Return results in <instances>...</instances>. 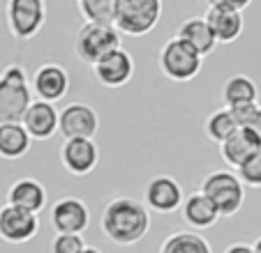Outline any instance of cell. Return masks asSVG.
<instances>
[{"mask_svg":"<svg viewBox=\"0 0 261 253\" xmlns=\"http://www.w3.org/2000/svg\"><path fill=\"white\" fill-rule=\"evenodd\" d=\"M46 198L49 196H46L44 184L35 177H19L16 182H12L10 191H7V203L35 212V214H40L46 207Z\"/></svg>","mask_w":261,"mask_h":253,"instance_id":"obj_19","label":"cell"},{"mask_svg":"<svg viewBox=\"0 0 261 253\" xmlns=\"http://www.w3.org/2000/svg\"><path fill=\"white\" fill-rule=\"evenodd\" d=\"M79 12L86 21L116 25V0H79Z\"/></svg>","mask_w":261,"mask_h":253,"instance_id":"obj_25","label":"cell"},{"mask_svg":"<svg viewBox=\"0 0 261 253\" xmlns=\"http://www.w3.org/2000/svg\"><path fill=\"white\" fill-rule=\"evenodd\" d=\"M182 186L171 175H155L148 180L146 191H143V203L150 212L158 214H173L176 209L182 207Z\"/></svg>","mask_w":261,"mask_h":253,"instance_id":"obj_11","label":"cell"},{"mask_svg":"<svg viewBox=\"0 0 261 253\" xmlns=\"http://www.w3.org/2000/svg\"><path fill=\"white\" fill-rule=\"evenodd\" d=\"M120 35L123 33L111 23L86 21V23L76 30V35H74L72 49L81 62L93 67V65L97 62V60H102L107 53H111L114 49H120V46H123Z\"/></svg>","mask_w":261,"mask_h":253,"instance_id":"obj_4","label":"cell"},{"mask_svg":"<svg viewBox=\"0 0 261 253\" xmlns=\"http://www.w3.org/2000/svg\"><path fill=\"white\" fill-rule=\"evenodd\" d=\"M30 85H33V94L37 99L58 104L69 92V74L63 65L44 62L35 69V74L30 76Z\"/></svg>","mask_w":261,"mask_h":253,"instance_id":"obj_12","label":"cell"},{"mask_svg":"<svg viewBox=\"0 0 261 253\" xmlns=\"http://www.w3.org/2000/svg\"><path fill=\"white\" fill-rule=\"evenodd\" d=\"M227 108L233 113L238 126H252L256 120V115H259L261 106L256 102H250V104H238V106H227Z\"/></svg>","mask_w":261,"mask_h":253,"instance_id":"obj_28","label":"cell"},{"mask_svg":"<svg viewBox=\"0 0 261 253\" xmlns=\"http://www.w3.org/2000/svg\"><path fill=\"white\" fill-rule=\"evenodd\" d=\"M93 74L104 88H123L134 78V58L120 46L93 65Z\"/></svg>","mask_w":261,"mask_h":253,"instance_id":"obj_13","label":"cell"},{"mask_svg":"<svg viewBox=\"0 0 261 253\" xmlns=\"http://www.w3.org/2000/svg\"><path fill=\"white\" fill-rule=\"evenodd\" d=\"M236 129H238V122H236L233 113L229 111L227 106H222V108H217V111H213L211 115L206 117V124H203L206 136L211 138L213 143H217V145H220L222 141H227V138L231 136Z\"/></svg>","mask_w":261,"mask_h":253,"instance_id":"obj_24","label":"cell"},{"mask_svg":"<svg viewBox=\"0 0 261 253\" xmlns=\"http://www.w3.org/2000/svg\"><path fill=\"white\" fill-rule=\"evenodd\" d=\"M201 191L213 200L222 219L236 216L245 203V184L233 171H213L203 177Z\"/></svg>","mask_w":261,"mask_h":253,"instance_id":"obj_5","label":"cell"},{"mask_svg":"<svg viewBox=\"0 0 261 253\" xmlns=\"http://www.w3.org/2000/svg\"><path fill=\"white\" fill-rule=\"evenodd\" d=\"M90 224V209L81 198L65 196L51 207V228L54 233H84Z\"/></svg>","mask_w":261,"mask_h":253,"instance_id":"obj_14","label":"cell"},{"mask_svg":"<svg viewBox=\"0 0 261 253\" xmlns=\"http://www.w3.org/2000/svg\"><path fill=\"white\" fill-rule=\"evenodd\" d=\"M33 136L21 122H3L0 124V159L16 161L28 154Z\"/></svg>","mask_w":261,"mask_h":253,"instance_id":"obj_20","label":"cell"},{"mask_svg":"<svg viewBox=\"0 0 261 253\" xmlns=\"http://www.w3.org/2000/svg\"><path fill=\"white\" fill-rule=\"evenodd\" d=\"M158 67L164 78L173 83H190L199 76L203 67V55L185 39L176 37L167 39L158 53Z\"/></svg>","mask_w":261,"mask_h":253,"instance_id":"obj_3","label":"cell"},{"mask_svg":"<svg viewBox=\"0 0 261 253\" xmlns=\"http://www.w3.org/2000/svg\"><path fill=\"white\" fill-rule=\"evenodd\" d=\"M252 248H254V253H261V237H256V239H254Z\"/></svg>","mask_w":261,"mask_h":253,"instance_id":"obj_32","label":"cell"},{"mask_svg":"<svg viewBox=\"0 0 261 253\" xmlns=\"http://www.w3.org/2000/svg\"><path fill=\"white\" fill-rule=\"evenodd\" d=\"M86 248V239L79 233H56L51 239V253H81Z\"/></svg>","mask_w":261,"mask_h":253,"instance_id":"obj_27","label":"cell"},{"mask_svg":"<svg viewBox=\"0 0 261 253\" xmlns=\"http://www.w3.org/2000/svg\"><path fill=\"white\" fill-rule=\"evenodd\" d=\"M162 19V0H116V28L129 37L153 33Z\"/></svg>","mask_w":261,"mask_h":253,"instance_id":"obj_6","label":"cell"},{"mask_svg":"<svg viewBox=\"0 0 261 253\" xmlns=\"http://www.w3.org/2000/svg\"><path fill=\"white\" fill-rule=\"evenodd\" d=\"M99 132V115L84 102H72L60 111L58 134L63 138H95Z\"/></svg>","mask_w":261,"mask_h":253,"instance_id":"obj_10","label":"cell"},{"mask_svg":"<svg viewBox=\"0 0 261 253\" xmlns=\"http://www.w3.org/2000/svg\"><path fill=\"white\" fill-rule=\"evenodd\" d=\"M261 150V143L256 138V134L252 132L250 126H238L236 132L220 143V156L222 161L231 168H241L252 154Z\"/></svg>","mask_w":261,"mask_h":253,"instance_id":"obj_16","label":"cell"},{"mask_svg":"<svg viewBox=\"0 0 261 253\" xmlns=\"http://www.w3.org/2000/svg\"><path fill=\"white\" fill-rule=\"evenodd\" d=\"M158 253H213V248L211 242L197 230H178L160 244Z\"/></svg>","mask_w":261,"mask_h":253,"instance_id":"obj_23","label":"cell"},{"mask_svg":"<svg viewBox=\"0 0 261 253\" xmlns=\"http://www.w3.org/2000/svg\"><path fill=\"white\" fill-rule=\"evenodd\" d=\"M40 233V216L7 203L0 207V239L7 244H25Z\"/></svg>","mask_w":261,"mask_h":253,"instance_id":"obj_8","label":"cell"},{"mask_svg":"<svg viewBox=\"0 0 261 253\" xmlns=\"http://www.w3.org/2000/svg\"><path fill=\"white\" fill-rule=\"evenodd\" d=\"M7 30L19 42H30L46 23V0H7Z\"/></svg>","mask_w":261,"mask_h":253,"instance_id":"obj_7","label":"cell"},{"mask_svg":"<svg viewBox=\"0 0 261 253\" xmlns=\"http://www.w3.org/2000/svg\"><path fill=\"white\" fill-rule=\"evenodd\" d=\"M236 173L245 186H250V189H261V150L256 152V154H252L241 168H236Z\"/></svg>","mask_w":261,"mask_h":253,"instance_id":"obj_26","label":"cell"},{"mask_svg":"<svg viewBox=\"0 0 261 253\" xmlns=\"http://www.w3.org/2000/svg\"><path fill=\"white\" fill-rule=\"evenodd\" d=\"M252 132L256 134V138H259V143H261V108H259V115H256V120H254V124L250 126Z\"/></svg>","mask_w":261,"mask_h":253,"instance_id":"obj_31","label":"cell"},{"mask_svg":"<svg viewBox=\"0 0 261 253\" xmlns=\"http://www.w3.org/2000/svg\"><path fill=\"white\" fill-rule=\"evenodd\" d=\"M58 120H60V111L56 108V104L44 102V99H33L28 111L23 113L21 124L28 129L33 141H49L58 132Z\"/></svg>","mask_w":261,"mask_h":253,"instance_id":"obj_15","label":"cell"},{"mask_svg":"<svg viewBox=\"0 0 261 253\" xmlns=\"http://www.w3.org/2000/svg\"><path fill=\"white\" fill-rule=\"evenodd\" d=\"M102 233L118 246H132L141 242L150 230V212L148 205L129 196L111 198L99 216Z\"/></svg>","mask_w":261,"mask_h":253,"instance_id":"obj_1","label":"cell"},{"mask_svg":"<svg viewBox=\"0 0 261 253\" xmlns=\"http://www.w3.org/2000/svg\"><path fill=\"white\" fill-rule=\"evenodd\" d=\"M224 253H254V248H252V244L236 242V244H231V246L224 248Z\"/></svg>","mask_w":261,"mask_h":253,"instance_id":"obj_30","label":"cell"},{"mask_svg":"<svg viewBox=\"0 0 261 253\" xmlns=\"http://www.w3.org/2000/svg\"><path fill=\"white\" fill-rule=\"evenodd\" d=\"M176 35L180 39H185L190 46H194L203 58L211 55L217 46L215 33H213L211 23L206 21V16H190V19H185L180 23V28H178Z\"/></svg>","mask_w":261,"mask_h":253,"instance_id":"obj_21","label":"cell"},{"mask_svg":"<svg viewBox=\"0 0 261 253\" xmlns=\"http://www.w3.org/2000/svg\"><path fill=\"white\" fill-rule=\"evenodd\" d=\"M33 97V85L25 67L21 62H10L0 72V124L23 120Z\"/></svg>","mask_w":261,"mask_h":253,"instance_id":"obj_2","label":"cell"},{"mask_svg":"<svg viewBox=\"0 0 261 253\" xmlns=\"http://www.w3.org/2000/svg\"><path fill=\"white\" fill-rule=\"evenodd\" d=\"M60 164L74 177L93 173L99 164V147L95 138H65L60 145Z\"/></svg>","mask_w":261,"mask_h":253,"instance_id":"obj_9","label":"cell"},{"mask_svg":"<svg viewBox=\"0 0 261 253\" xmlns=\"http://www.w3.org/2000/svg\"><path fill=\"white\" fill-rule=\"evenodd\" d=\"M206 21L211 23L213 33H215L217 44H233L243 35V28H245L243 25V12L233 10V7H208Z\"/></svg>","mask_w":261,"mask_h":253,"instance_id":"obj_17","label":"cell"},{"mask_svg":"<svg viewBox=\"0 0 261 253\" xmlns=\"http://www.w3.org/2000/svg\"><path fill=\"white\" fill-rule=\"evenodd\" d=\"M182 221L194 230H206V228H213L217 224V219H222L217 207L213 205V200L203 194L201 189L190 194L188 198L182 200Z\"/></svg>","mask_w":261,"mask_h":253,"instance_id":"obj_18","label":"cell"},{"mask_svg":"<svg viewBox=\"0 0 261 253\" xmlns=\"http://www.w3.org/2000/svg\"><path fill=\"white\" fill-rule=\"evenodd\" d=\"M208 7L213 5H220V7H233V10H245V7H250L252 0H206Z\"/></svg>","mask_w":261,"mask_h":253,"instance_id":"obj_29","label":"cell"},{"mask_svg":"<svg viewBox=\"0 0 261 253\" xmlns=\"http://www.w3.org/2000/svg\"><path fill=\"white\" fill-rule=\"evenodd\" d=\"M259 92H256V83L252 81L247 74H233L222 83L220 99L224 106H238V104H250L256 102Z\"/></svg>","mask_w":261,"mask_h":253,"instance_id":"obj_22","label":"cell"},{"mask_svg":"<svg viewBox=\"0 0 261 253\" xmlns=\"http://www.w3.org/2000/svg\"><path fill=\"white\" fill-rule=\"evenodd\" d=\"M81 253H102V251H99L97 246H86V248H84V251H81Z\"/></svg>","mask_w":261,"mask_h":253,"instance_id":"obj_33","label":"cell"}]
</instances>
